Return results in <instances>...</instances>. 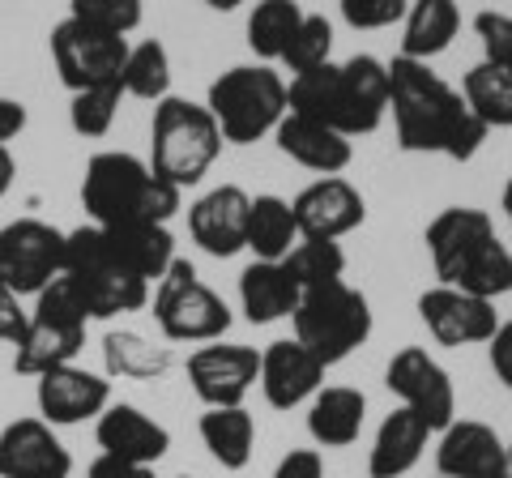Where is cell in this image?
I'll list each match as a JSON object with an SVG mask.
<instances>
[{"instance_id":"cell-1","label":"cell","mask_w":512,"mask_h":478,"mask_svg":"<svg viewBox=\"0 0 512 478\" xmlns=\"http://www.w3.org/2000/svg\"><path fill=\"white\" fill-rule=\"evenodd\" d=\"M389 111L397 146L406 154H440L453 163H470L487 141V124L474 116L466 94L453 90L423 60H389Z\"/></svg>"},{"instance_id":"cell-2","label":"cell","mask_w":512,"mask_h":478,"mask_svg":"<svg viewBox=\"0 0 512 478\" xmlns=\"http://www.w3.org/2000/svg\"><path fill=\"white\" fill-rule=\"evenodd\" d=\"M286 103L295 116L329 124L350 141L367 137L389 116V65L367 52L350 60H329L312 73L291 77Z\"/></svg>"},{"instance_id":"cell-3","label":"cell","mask_w":512,"mask_h":478,"mask_svg":"<svg viewBox=\"0 0 512 478\" xmlns=\"http://www.w3.org/2000/svg\"><path fill=\"white\" fill-rule=\"evenodd\" d=\"M423 244L440 286L491 299V304L512 291V248L495 235L487 210L448 205L427 222Z\"/></svg>"},{"instance_id":"cell-4","label":"cell","mask_w":512,"mask_h":478,"mask_svg":"<svg viewBox=\"0 0 512 478\" xmlns=\"http://www.w3.org/2000/svg\"><path fill=\"white\" fill-rule=\"evenodd\" d=\"M180 201V188H171L146 158L128 150H103L86 163L82 205L94 227H146V222L167 227L180 214Z\"/></svg>"},{"instance_id":"cell-5","label":"cell","mask_w":512,"mask_h":478,"mask_svg":"<svg viewBox=\"0 0 512 478\" xmlns=\"http://www.w3.org/2000/svg\"><path fill=\"white\" fill-rule=\"evenodd\" d=\"M64 282L86 308L90 321H116L124 312H141L150 304L154 286L124 261L107 227H77L69 231V252H64Z\"/></svg>"},{"instance_id":"cell-6","label":"cell","mask_w":512,"mask_h":478,"mask_svg":"<svg viewBox=\"0 0 512 478\" xmlns=\"http://www.w3.org/2000/svg\"><path fill=\"white\" fill-rule=\"evenodd\" d=\"M222 129L210 116L205 103L180 99V94H167L163 103H154V120H150V158L154 175H163L171 188H197L205 175L214 171V163L222 158Z\"/></svg>"},{"instance_id":"cell-7","label":"cell","mask_w":512,"mask_h":478,"mask_svg":"<svg viewBox=\"0 0 512 478\" xmlns=\"http://www.w3.org/2000/svg\"><path fill=\"white\" fill-rule=\"evenodd\" d=\"M205 107L218 120L227 146H252V141L274 137L282 116L291 111L286 77L274 65H235L210 82Z\"/></svg>"},{"instance_id":"cell-8","label":"cell","mask_w":512,"mask_h":478,"mask_svg":"<svg viewBox=\"0 0 512 478\" xmlns=\"http://www.w3.org/2000/svg\"><path fill=\"white\" fill-rule=\"evenodd\" d=\"M372 325H376L372 304H367V295L359 286H350L346 278L303 291L299 308L291 316L295 338L308 346L325 368H338V363H346L359 346H367Z\"/></svg>"},{"instance_id":"cell-9","label":"cell","mask_w":512,"mask_h":478,"mask_svg":"<svg viewBox=\"0 0 512 478\" xmlns=\"http://www.w3.org/2000/svg\"><path fill=\"white\" fill-rule=\"evenodd\" d=\"M86 325H90L86 308L77 304L69 282L56 278L43 295H35L26 333H22V342L13 346V372L39 380L43 372L77 363V355H82V346H86Z\"/></svg>"},{"instance_id":"cell-10","label":"cell","mask_w":512,"mask_h":478,"mask_svg":"<svg viewBox=\"0 0 512 478\" xmlns=\"http://www.w3.org/2000/svg\"><path fill=\"white\" fill-rule=\"evenodd\" d=\"M154 325L167 342H218L231 329V308L214 286H205L201 274L184 257L175 261L154 286Z\"/></svg>"},{"instance_id":"cell-11","label":"cell","mask_w":512,"mask_h":478,"mask_svg":"<svg viewBox=\"0 0 512 478\" xmlns=\"http://www.w3.org/2000/svg\"><path fill=\"white\" fill-rule=\"evenodd\" d=\"M69 231L43 218H13L0 227V282L13 295L35 299L64 274Z\"/></svg>"},{"instance_id":"cell-12","label":"cell","mask_w":512,"mask_h":478,"mask_svg":"<svg viewBox=\"0 0 512 478\" xmlns=\"http://www.w3.org/2000/svg\"><path fill=\"white\" fill-rule=\"evenodd\" d=\"M47 47H52V65L60 73L64 90L77 94V90H94V86L120 82L128 47H133V43L120 39V35H107V30H94V26L77 22V18H64L52 30Z\"/></svg>"},{"instance_id":"cell-13","label":"cell","mask_w":512,"mask_h":478,"mask_svg":"<svg viewBox=\"0 0 512 478\" xmlns=\"http://www.w3.org/2000/svg\"><path fill=\"white\" fill-rule=\"evenodd\" d=\"M384 389H389L406 410H414L431 432H444L457 419V389L448 372L440 368L436 355H427L423 346H402L384 368Z\"/></svg>"},{"instance_id":"cell-14","label":"cell","mask_w":512,"mask_h":478,"mask_svg":"<svg viewBox=\"0 0 512 478\" xmlns=\"http://www.w3.org/2000/svg\"><path fill=\"white\" fill-rule=\"evenodd\" d=\"M184 372H188V385L205 410L244 406V397L256 389V380H261V350L218 338V342H205L192 350Z\"/></svg>"},{"instance_id":"cell-15","label":"cell","mask_w":512,"mask_h":478,"mask_svg":"<svg viewBox=\"0 0 512 478\" xmlns=\"http://www.w3.org/2000/svg\"><path fill=\"white\" fill-rule=\"evenodd\" d=\"M248 210L252 197L239 184H218L188 205V235L205 257L231 261L248 252Z\"/></svg>"},{"instance_id":"cell-16","label":"cell","mask_w":512,"mask_h":478,"mask_svg":"<svg viewBox=\"0 0 512 478\" xmlns=\"http://www.w3.org/2000/svg\"><path fill=\"white\" fill-rule=\"evenodd\" d=\"M419 321L440 346H487L500 329V312H495L491 299L436 282L419 295Z\"/></svg>"},{"instance_id":"cell-17","label":"cell","mask_w":512,"mask_h":478,"mask_svg":"<svg viewBox=\"0 0 512 478\" xmlns=\"http://www.w3.org/2000/svg\"><path fill=\"white\" fill-rule=\"evenodd\" d=\"M35 406L39 419L52 427H77L86 419H99L111 406V380L103 372H90L82 363H64L35 380Z\"/></svg>"},{"instance_id":"cell-18","label":"cell","mask_w":512,"mask_h":478,"mask_svg":"<svg viewBox=\"0 0 512 478\" xmlns=\"http://www.w3.org/2000/svg\"><path fill=\"white\" fill-rule=\"evenodd\" d=\"M291 210L303 239H342L363 227L367 201L346 175H316L291 201Z\"/></svg>"},{"instance_id":"cell-19","label":"cell","mask_w":512,"mask_h":478,"mask_svg":"<svg viewBox=\"0 0 512 478\" xmlns=\"http://www.w3.org/2000/svg\"><path fill=\"white\" fill-rule=\"evenodd\" d=\"M73 453L64 449L52 423L13 419L0 427V478H69Z\"/></svg>"},{"instance_id":"cell-20","label":"cell","mask_w":512,"mask_h":478,"mask_svg":"<svg viewBox=\"0 0 512 478\" xmlns=\"http://www.w3.org/2000/svg\"><path fill=\"white\" fill-rule=\"evenodd\" d=\"M325 363H320L299 338H278L261 350V393L274 410L308 406L312 397L325 389Z\"/></svg>"},{"instance_id":"cell-21","label":"cell","mask_w":512,"mask_h":478,"mask_svg":"<svg viewBox=\"0 0 512 478\" xmlns=\"http://www.w3.org/2000/svg\"><path fill=\"white\" fill-rule=\"evenodd\" d=\"M436 474L440 478H495L508 474V444L491 423L453 419L436 436Z\"/></svg>"},{"instance_id":"cell-22","label":"cell","mask_w":512,"mask_h":478,"mask_svg":"<svg viewBox=\"0 0 512 478\" xmlns=\"http://www.w3.org/2000/svg\"><path fill=\"white\" fill-rule=\"evenodd\" d=\"M94 440L107 457L137 461V466H158L171 453V432L133 402H111L94 419Z\"/></svg>"},{"instance_id":"cell-23","label":"cell","mask_w":512,"mask_h":478,"mask_svg":"<svg viewBox=\"0 0 512 478\" xmlns=\"http://www.w3.org/2000/svg\"><path fill=\"white\" fill-rule=\"evenodd\" d=\"M274 141L291 163H299L303 171H316V175H342L355 163V141L320 120L295 116V111L282 116V124L274 129Z\"/></svg>"},{"instance_id":"cell-24","label":"cell","mask_w":512,"mask_h":478,"mask_svg":"<svg viewBox=\"0 0 512 478\" xmlns=\"http://www.w3.org/2000/svg\"><path fill=\"white\" fill-rule=\"evenodd\" d=\"M431 427L414 410L397 406L393 414H384V423L376 427V440L367 449V478H406L423 461L431 444Z\"/></svg>"},{"instance_id":"cell-25","label":"cell","mask_w":512,"mask_h":478,"mask_svg":"<svg viewBox=\"0 0 512 478\" xmlns=\"http://www.w3.org/2000/svg\"><path fill=\"white\" fill-rule=\"evenodd\" d=\"M299 282L286 274L282 261H252L239 274V312L248 325H278L291 321L299 308Z\"/></svg>"},{"instance_id":"cell-26","label":"cell","mask_w":512,"mask_h":478,"mask_svg":"<svg viewBox=\"0 0 512 478\" xmlns=\"http://www.w3.org/2000/svg\"><path fill=\"white\" fill-rule=\"evenodd\" d=\"M367 423V397L350 385H325L308 402V436L316 449H346Z\"/></svg>"},{"instance_id":"cell-27","label":"cell","mask_w":512,"mask_h":478,"mask_svg":"<svg viewBox=\"0 0 512 478\" xmlns=\"http://www.w3.org/2000/svg\"><path fill=\"white\" fill-rule=\"evenodd\" d=\"M461 30L457 0H410L406 22H402V52L406 60H423L431 65L440 52H448Z\"/></svg>"},{"instance_id":"cell-28","label":"cell","mask_w":512,"mask_h":478,"mask_svg":"<svg viewBox=\"0 0 512 478\" xmlns=\"http://www.w3.org/2000/svg\"><path fill=\"white\" fill-rule=\"evenodd\" d=\"M201 444L222 470H244L256 449V419L244 406H210L197 423Z\"/></svg>"},{"instance_id":"cell-29","label":"cell","mask_w":512,"mask_h":478,"mask_svg":"<svg viewBox=\"0 0 512 478\" xmlns=\"http://www.w3.org/2000/svg\"><path fill=\"white\" fill-rule=\"evenodd\" d=\"M299 239L303 235H299L291 201L278 197V193L252 197V210H248V252L256 261H286Z\"/></svg>"},{"instance_id":"cell-30","label":"cell","mask_w":512,"mask_h":478,"mask_svg":"<svg viewBox=\"0 0 512 478\" xmlns=\"http://www.w3.org/2000/svg\"><path fill=\"white\" fill-rule=\"evenodd\" d=\"M303 22L299 0H256L248 13V47L261 65H282L286 47H291L295 30Z\"/></svg>"},{"instance_id":"cell-31","label":"cell","mask_w":512,"mask_h":478,"mask_svg":"<svg viewBox=\"0 0 512 478\" xmlns=\"http://www.w3.org/2000/svg\"><path fill=\"white\" fill-rule=\"evenodd\" d=\"M124 99H141V103H163L171 94V52L163 39H141L128 47L124 73H120Z\"/></svg>"},{"instance_id":"cell-32","label":"cell","mask_w":512,"mask_h":478,"mask_svg":"<svg viewBox=\"0 0 512 478\" xmlns=\"http://www.w3.org/2000/svg\"><path fill=\"white\" fill-rule=\"evenodd\" d=\"M461 94L478 120L487 129H512V69H500V65H478L461 77Z\"/></svg>"},{"instance_id":"cell-33","label":"cell","mask_w":512,"mask_h":478,"mask_svg":"<svg viewBox=\"0 0 512 478\" xmlns=\"http://www.w3.org/2000/svg\"><path fill=\"white\" fill-rule=\"evenodd\" d=\"M282 265H286V274L299 282V291H312V286H329V282L346 278V252H342L338 239H299Z\"/></svg>"},{"instance_id":"cell-34","label":"cell","mask_w":512,"mask_h":478,"mask_svg":"<svg viewBox=\"0 0 512 478\" xmlns=\"http://www.w3.org/2000/svg\"><path fill=\"white\" fill-rule=\"evenodd\" d=\"M120 103H124V86L120 82L69 94V129L77 137H86V141L107 137L111 124H116V116H120Z\"/></svg>"},{"instance_id":"cell-35","label":"cell","mask_w":512,"mask_h":478,"mask_svg":"<svg viewBox=\"0 0 512 478\" xmlns=\"http://www.w3.org/2000/svg\"><path fill=\"white\" fill-rule=\"evenodd\" d=\"M333 60V26L325 13H303V22L295 30V39L291 47H286V56H282V65L291 77L299 73H312L320 65H329Z\"/></svg>"},{"instance_id":"cell-36","label":"cell","mask_w":512,"mask_h":478,"mask_svg":"<svg viewBox=\"0 0 512 478\" xmlns=\"http://www.w3.org/2000/svg\"><path fill=\"white\" fill-rule=\"evenodd\" d=\"M107 372L128 380H150L167 368V350H154L141 333H111L107 338Z\"/></svg>"},{"instance_id":"cell-37","label":"cell","mask_w":512,"mask_h":478,"mask_svg":"<svg viewBox=\"0 0 512 478\" xmlns=\"http://www.w3.org/2000/svg\"><path fill=\"white\" fill-rule=\"evenodd\" d=\"M69 18L128 39L141 26V18H146V5L141 0H69Z\"/></svg>"},{"instance_id":"cell-38","label":"cell","mask_w":512,"mask_h":478,"mask_svg":"<svg viewBox=\"0 0 512 478\" xmlns=\"http://www.w3.org/2000/svg\"><path fill=\"white\" fill-rule=\"evenodd\" d=\"M474 39L483 43L487 65L512 69V13H500V9L474 13Z\"/></svg>"},{"instance_id":"cell-39","label":"cell","mask_w":512,"mask_h":478,"mask_svg":"<svg viewBox=\"0 0 512 478\" xmlns=\"http://www.w3.org/2000/svg\"><path fill=\"white\" fill-rule=\"evenodd\" d=\"M338 9L350 30H389L406 22L410 0H338Z\"/></svg>"},{"instance_id":"cell-40","label":"cell","mask_w":512,"mask_h":478,"mask_svg":"<svg viewBox=\"0 0 512 478\" xmlns=\"http://www.w3.org/2000/svg\"><path fill=\"white\" fill-rule=\"evenodd\" d=\"M26 321H30V312L22 308V295H13L9 286L0 282V342L18 346L26 333Z\"/></svg>"},{"instance_id":"cell-41","label":"cell","mask_w":512,"mask_h":478,"mask_svg":"<svg viewBox=\"0 0 512 478\" xmlns=\"http://www.w3.org/2000/svg\"><path fill=\"white\" fill-rule=\"evenodd\" d=\"M487 359H491L495 380H500V385L512 393V316H508V321H500L495 338L487 342Z\"/></svg>"},{"instance_id":"cell-42","label":"cell","mask_w":512,"mask_h":478,"mask_svg":"<svg viewBox=\"0 0 512 478\" xmlns=\"http://www.w3.org/2000/svg\"><path fill=\"white\" fill-rule=\"evenodd\" d=\"M274 478H325V457L320 449H291L274 466Z\"/></svg>"},{"instance_id":"cell-43","label":"cell","mask_w":512,"mask_h":478,"mask_svg":"<svg viewBox=\"0 0 512 478\" xmlns=\"http://www.w3.org/2000/svg\"><path fill=\"white\" fill-rule=\"evenodd\" d=\"M86 478H158V474H154V466H137V461H120V457L99 453L90 461Z\"/></svg>"},{"instance_id":"cell-44","label":"cell","mask_w":512,"mask_h":478,"mask_svg":"<svg viewBox=\"0 0 512 478\" xmlns=\"http://www.w3.org/2000/svg\"><path fill=\"white\" fill-rule=\"evenodd\" d=\"M26 103L22 99H9V94H0V146H9V141H18L22 129H26Z\"/></svg>"},{"instance_id":"cell-45","label":"cell","mask_w":512,"mask_h":478,"mask_svg":"<svg viewBox=\"0 0 512 478\" xmlns=\"http://www.w3.org/2000/svg\"><path fill=\"white\" fill-rule=\"evenodd\" d=\"M13 180H18V158H13L9 146H0V197L13 188Z\"/></svg>"},{"instance_id":"cell-46","label":"cell","mask_w":512,"mask_h":478,"mask_svg":"<svg viewBox=\"0 0 512 478\" xmlns=\"http://www.w3.org/2000/svg\"><path fill=\"white\" fill-rule=\"evenodd\" d=\"M205 9H214V13H235L239 5H248V0H201Z\"/></svg>"},{"instance_id":"cell-47","label":"cell","mask_w":512,"mask_h":478,"mask_svg":"<svg viewBox=\"0 0 512 478\" xmlns=\"http://www.w3.org/2000/svg\"><path fill=\"white\" fill-rule=\"evenodd\" d=\"M500 210H504L508 227H512V175H508V184H504V193H500Z\"/></svg>"},{"instance_id":"cell-48","label":"cell","mask_w":512,"mask_h":478,"mask_svg":"<svg viewBox=\"0 0 512 478\" xmlns=\"http://www.w3.org/2000/svg\"><path fill=\"white\" fill-rule=\"evenodd\" d=\"M508 474H512V444H508Z\"/></svg>"},{"instance_id":"cell-49","label":"cell","mask_w":512,"mask_h":478,"mask_svg":"<svg viewBox=\"0 0 512 478\" xmlns=\"http://www.w3.org/2000/svg\"><path fill=\"white\" fill-rule=\"evenodd\" d=\"M436 478H440V474H436Z\"/></svg>"}]
</instances>
